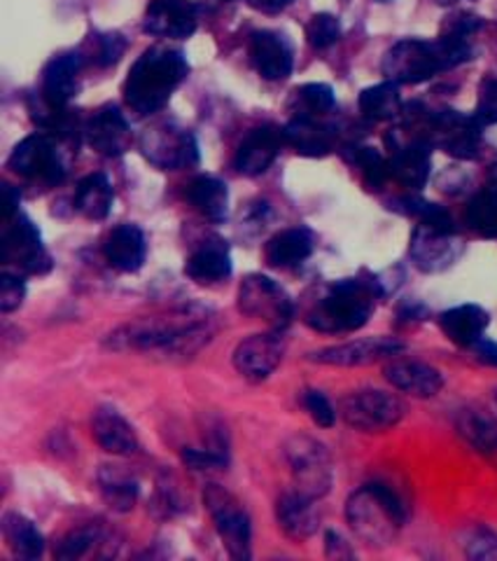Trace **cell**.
I'll return each instance as SVG.
<instances>
[{
  "label": "cell",
  "mask_w": 497,
  "mask_h": 561,
  "mask_svg": "<svg viewBox=\"0 0 497 561\" xmlns=\"http://www.w3.org/2000/svg\"><path fill=\"white\" fill-rule=\"evenodd\" d=\"M86 144L105 157H119L131 148V127L115 105H103L84 127Z\"/></svg>",
  "instance_id": "obj_17"
},
{
  "label": "cell",
  "mask_w": 497,
  "mask_h": 561,
  "mask_svg": "<svg viewBox=\"0 0 497 561\" xmlns=\"http://www.w3.org/2000/svg\"><path fill=\"white\" fill-rule=\"evenodd\" d=\"M204 505L216 524L227 552L234 559H251L253 526L241 501L220 484H208L204 489Z\"/></svg>",
  "instance_id": "obj_7"
},
{
  "label": "cell",
  "mask_w": 497,
  "mask_h": 561,
  "mask_svg": "<svg viewBox=\"0 0 497 561\" xmlns=\"http://www.w3.org/2000/svg\"><path fill=\"white\" fill-rule=\"evenodd\" d=\"M115 192L111 181L103 173H92L78 185L76 208L89 220H105L111 216Z\"/></svg>",
  "instance_id": "obj_34"
},
{
  "label": "cell",
  "mask_w": 497,
  "mask_h": 561,
  "mask_svg": "<svg viewBox=\"0 0 497 561\" xmlns=\"http://www.w3.org/2000/svg\"><path fill=\"white\" fill-rule=\"evenodd\" d=\"M458 433L482 454L490 463L497 466V424L488 416L465 410L458 416Z\"/></svg>",
  "instance_id": "obj_35"
},
{
  "label": "cell",
  "mask_w": 497,
  "mask_h": 561,
  "mask_svg": "<svg viewBox=\"0 0 497 561\" xmlns=\"http://www.w3.org/2000/svg\"><path fill=\"white\" fill-rule=\"evenodd\" d=\"M482 122L458 111H439L428 119V140L458 160H474L482 148Z\"/></svg>",
  "instance_id": "obj_11"
},
{
  "label": "cell",
  "mask_w": 497,
  "mask_h": 561,
  "mask_svg": "<svg viewBox=\"0 0 497 561\" xmlns=\"http://www.w3.org/2000/svg\"><path fill=\"white\" fill-rule=\"evenodd\" d=\"M276 522L288 538H311L317 531V526H321V515L315 511V499L301 494L297 489L286 491L276 503Z\"/></svg>",
  "instance_id": "obj_21"
},
{
  "label": "cell",
  "mask_w": 497,
  "mask_h": 561,
  "mask_svg": "<svg viewBox=\"0 0 497 561\" xmlns=\"http://www.w3.org/2000/svg\"><path fill=\"white\" fill-rule=\"evenodd\" d=\"M99 540V529H92V526H80V529L68 531L55 548L57 559H80L89 550L96 546Z\"/></svg>",
  "instance_id": "obj_41"
},
{
  "label": "cell",
  "mask_w": 497,
  "mask_h": 561,
  "mask_svg": "<svg viewBox=\"0 0 497 561\" xmlns=\"http://www.w3.org/2000/svg\"><path fill=\"white\" fill-rule=\"evenodd\" d=\"M101 496L115 513H129L138 501V482L129 470L122 466H103L99 470Z\"/></svg>",
  "instance_id": "obj_32"
},
{
  "label": "cell",
  "mask_w": 497,
  "mask_h": 561,
  "mask_svg": "<svg viewBox=\"0 0 497 561\" xmlns=\"http://www.w3.org/2000/svg\"><path fill=\"white\" fill-rule=\"evenodd\" d=\"M465 552L470 559H495L497 561V536L484 526H476L465 538Z\"/></svg>",
  "instance_id": "obj_45"
},
{
  "label": "cell",
  "mask_w": 497,
  "mask_h": 561,
  "mask_svg": "<svg viewBox=\"0 0 497 561\" xmlns=\"http://www.w3.org/2000/svg\"><path fill=\"white\" fill-rule=\"evenodd\" d=\"M465 220L484 239H497V190L486 187L465 208Z\"/></svg>",
  "instance_id": "obj_37"
},
{
  "label": "cell",
  "mask_w": 497,
  "mask_h": 561,
  "mask_svg": "<svg viewBox=\"0 0 497 561\" xmlns=\"http://www.w3.org/2000/svg\"><path fill=\"white\" fill-rule=\"evenodd\" d=\"M348 160H350L355 167H358V169H362L365 181H367L369 187L379 190V187L390 179V167H388V162L381 157V152L374 150V148L355 146V148H350Z\"/></svg>",
  "instance_id": "obj_40"
},
{
  "label": "cell",
  "mask_w": 497,
  "mask_h": 561,
  "mask_svg": "<svg viewBox=\"0 0 497 561\" xmlns=\"http://www.w3.org/2000/svg\"><path fill=\"white\" fill-rule=\"evenodd\" d=\"M251 57L264 80H286L292 73V49L282 35L257 31L251 41Z\"/></svg>",
  "instance_id": "obj_22"
},
{
  "label": "cell",
  "mask_w": 497,
  "mask_h": 561,
  "mask_svg": "<svg viewBox=\"0 0 497 561\" xmlns=\"http://www.w3.org/2000/svg\"><path fill=\"white\" fill-rule=\"evenodd\" d=\"M183 461L187 468L208 472V470H222L227 466V454H220L216 449H185L183 451Z\"/></svg>",
  "instance_id": "obj_47"
},
{
  "label": "cell",
  "mask_w": 497,
  "mask_h": 561,
  "mask_svg": "<svg viewBox=\"0 0 497 561\" xmlns=\"http://www.w3.org/2000/svg\"><path fill=\"white\" fill-rule=\"evenodd\" d=\"M474 351H476L478 360H484L488 365H497V344L495 342L482 337V340L474 344Z\"/></svg>",
  "instance_id": "obj_51"
},
{
  "label": "cell",
  "mask_w": 497,
  "mask_h": 561,
  "mask_svg": "<svg viewBox=\"0 0 497 561\" xmlns=\"http://www.w3.org/2000/svg\"><path fill=\"white\" fill-rule=\"evenodd\" d=\"M360 111L374 122L395 119L402 113V96L397 82H381L360 94Z\"/></svg>",
  "instance_id": "obj_36"
},
{
  "label": "cell",
  "mask_w": 497,
  "mask_h": 561,
  "mask_svg": "<svg viewBox=\"0 0 497 561\" xmlns=\"http://www.w3.org/2000/svg\"><path fill=\"white\" fill-rule=\"evenodd\" d=\"M185 197L208 220L220 222L227 218L229 190L216 175H199V179H194L185 190Z\"/></svg>",
  "instance_id": "obj_31"
},
{
  "label": "cell",
  "mask_w": 497,
  "mask_h": 561,
  "mask_svg": "<svg viewBox=\"0 0 497 561\" xmlns=\"http://www.w3.org/2000/svg\"><path fill=\"white\" fill-rule=\"evenodd\" d=\"M218 332V316L208 307L189 305L169 313L143 316L115 328L105 346L122 354H146L162 360L197 356Z\"/></svg>",
  "instance_id": "obj_1"
},
{
  "label": "cell",
  "mask_w": 497,
  "mask_h": 561,
  "mask_svg": "<svg viewBox=\"0 0 497 561\" xmlns=\"http://www.w3.org/2000/svg\"><path fill=\"white\" fill-rule=\"evenodd\" d=\"M472 57L470 38L441 35L439 41H402L388 49L383 59V73L390 82L418 84L435 78L441 70H449Z\"/></svg>",
  "instance_id": "obj_3"
},
{
  "label": "cell",
  "mask_w": 497,
  "mask_h": 561,
  "mask_svg": "<svg viewBox=\"0 0 497 561\" xmlns=\"http://www.w3.org/2000/svg\"><path fill=\"white\" fill-rule=\"evenodd\" d=\"M307 38L315 49H327L342 38V24L334 14H315L307 26Z\"/></svg>",
  "instance_id": "obj_42"
},
{
  "label": "cell",
  "mask_w": 497,
  "mask_h": 561,
  "mask_svg": "<svg viewBox=\"0 0 497 561\" xmlns=\"http://www.w3.org/2000/svg\"><path fill=\"white\" fill-rule=\"evenodd\" d=\"M239 309L271 330H286L294 316L290 295L274 278L251 274L239 288Z\"/></svg>",
  "instance_id": "obj_9"
},
{
  "label": "cell",
  "mask_w": 497,
  "mask_h": 561,
  "mask_svg": "<svg viewBox=\"0 0 497 561\" xmlns=\"http://www.w3.org/2000/svg\"><path fill=\"white\" fill-rule=\"evenodd\" d=\"M294 99L299 105L297 115H304V117L327 115L334 111V105H336L334 90L330 84H323V82H311V84L299 87V90L294 92Z\"/></svg>",
  "instance_id": "obj_38"
},
{
  "label": "cell",
  "mask_w": 497,
  "mask_h": 561,
  "mask_svg": "<svg viewBox=\"0 0 497 561\" xmlns=\"http://www.w3.org/2000/svg\"><path fill=\"white\" fill-rule=\"evenodd\" d=\"M185 274L204 286L220 284V280L229 278V274H232V255H229L227 241L222 239L204 241L199 249L189 255Z\"/></svg>",
  "instance_id": "obj_27"
},
{
  "label": "cell",
  "mask_w": 497,
  "mask_h": 561,
  "mask_svg": "<svg viewBox=\"0 0 497 561\" xmlns=\"http://www.w3.org/2000/svg\"><path fill=\"white\" fill-rule=\"evenodd\" d=\"M282 456L290 466L294 489L311 499H323L332 489V456L323 443L309 435H290L282 445Z\"/></svg>",
  "instance_id": "obj_6"
},
{
  "label": "cell",
  "mask_w": 497,
  "mask_h": 561,
  "mask_svg": "<svg viewBox=\"0 0 497 561\" xmlns=\"http://www.w3.org/2000/svg\"><path fill=\"white\" fill-rule=\"evenodd\" d=\"M493 175H495V181H497V162H495V167H493Z\"/></svg>",
  "instance_id": "obj_54"
},
{
  "label": "cell",
  "mask_w": 497,
  "mask_h": 561,
  "mask_svg": "<svg viewBox=\"0 0 497 561\" xmlns=\"http://www.w3.org/2000/svg\"><path fill=\"white\" fill-rule=\"evenodd\" d=\"M140 148H143V154L154 167L164 171L187 169L199 162L197 140H194L189 131L173 125L148 129L143 138H140Z\"/></svg>",
  "instance_id": "obj_13"
},
{
  "label": "cell",
  "mask_w": 497,
  "mask_h": 561,
  "mask_svg": "<svg viewBox=\"0 0 497 561\" xmlns=\"http://www.w3.org/2000/svg\"><path fill=\"white\" fill-rule=\"evenodd\" d=\"M282 144H286L282 129H276L271 125L255 127L241 140V146L234 157V167L239 169V173L255 179V175H262L276 162Z\"/></svg>",
  "instance_id": "obj_18"
},
{
  "label": "cell",
  "mask_w": 497,
  "mask_h": 561,
  "mask_svg": "<svg viewBox=\"0 0 497 561\" xmlns=\"http://www.w3.org/2000/svg\"><path fill=\"white\" fill-rule=\"evenodd\" d=\"M406 414L404 402L379 389L352 391L342 400V416L346 424L362 433H383L395 428Z\"/></svg>",
  "instance_id": "obj_8"
},
{
  "label": "cell",
  "mask_w": 497,
  "mask_h": 561,
  "mask_svg": "<svg viewBox=\"0 0 497 561\" xmlns=\"http://www.w3.org/2000/svg\"><path fill=\"white\" fill-rule=\"evenodd\" d=\"M482 28V20L478 16H472V14H455L451 16V20L447 22V26H443L441 35H455V38H470V35L474 31Z\"/></svg>",
  "instance_id": "obj_49"
},
{
  "label": "cell",
  "mask_w": 497,
  "mask_h": 561,
  "mask_svg": "<svg viewBox=\"0 0 497 561\" xmlns=\"http://www.w3.org/2000/svg\"><path fill=\"white\" fill-rule=\"evenodd\" d=\"M301 405L311 414V419L315 421L321 428H332L336 421V410L332 408V402L327 400L325 393L321 391H304L301 396Z\"/></svg>",
  "instance_id": "obj_44"
},
{
  "label": "cell",
  "mask_w": 497,
  "mask_h": 561,
  "mask_svg": "<svg viewBox=\"0 0 497 561\" xmlns=\"http://www.w3.org/2000/svg\"><path fill=\"white\" fill-rule=\"evenodd\" d=\"M3 232V260L8 265L20 267L24 274H47L51 270V257L47 255L38 227L26 216L16 214L8 220Z\"/></svg>",
  "instance_id": "obj_12"
},
{
  "label": "cell",
  "mask_w": 497,
  "mask_h": 561,
  "mask_svg": "<svg viewBox=\"0 0 497 561\" xmlns=\"http://www.w3.org/2000/svg\"><path fill=\"white\" fill-rule=\"evenodd\" d=\"M460 253L455 234L432 230L428 225H418L412 237V257L423 272H441L453 265Z\"/></svg>",
  "instance_id": "obj_19"
},
{
  "label": "cell",
  "mask_w": 497,
  "mask_h": 561,
  "mask_svg": "<svg viewBox=\"0 0 497 561\" xmlns=\"http://www.w3.org/2000/svg\"><path fill=\"white\" fill-rule=\"evenodd\" d=\"M385 379L395 386L397 391L409 393L416 398H435L441 386L443 377L432 365H425L418 360H393L385 365Z\"/></svg>",
  "instance_id": "obj_25"
},
{
  "label": "cell",
  "mask_w": 497,
  "mask_h": 561,
  "mask_svg": "<svg viewBox=\"0 0 497 561\" xmlns=\"http://www.w3.org/2000/svg\"><path fill=\"white\" fill-rule=\"evenodd\" d=\"M282 354H286V344H282L278 330L264 332V335H253L236 346L234 367L243 379L259 383L276 373Z\"/></svg>",
  "instance_id": "obj_14"
},
{
  "label": "cell",
  "mask_w": 497,
  "mask_h": 561,
  "mask_svg": "<svg viewBox=\"0 0 497 561\" xmlns=\"http://www.w3.org/2000/svg\"><path fill=\"white\" fill-rule=\"evenodd\" d=\"M346 519L355 536L369 546L385 548L406 522V505L393 486L369 482L348 499Z\"/></svg>",
  "instance_id": "obj_5"
},
{
  "label": "cell",
  "mask_w": 497,
  "mask_h": 561,
  "mask_svg": "<svg viewBox=\"0 0 497 561\" xmlns=\"http://www.w3.org/2000/svg\"><path fill=\"white\" fill-rule=\"evenodd\" d=\"M490 316L486 309L478 305H460L449 311L441 313L439 325L453 344L458 346H474L478 340L484 337L488 328Z\"/></svg>",
  "instance_id": "obj_28"
},
{
  "label": "cell",
  "mask_w": 497,
  "mask_h": 561,
  "mask_svg": "<svg viewBox=\"0 0 497 561\" xmlns=\"http://www.w3.org/2000/svg\"><path fill=\"white\" fill-rule=\"evenodd\" d=\"M199 14L197 5L189 0H154L146 12L143 28L157 38L185 41L197 31Z\"/></svg>",
  "instance_id": "obj_15"
},
{
  "label": "cell",
  "mask_w": 497,
  "mask_h": 561,
  "mask_svg": "<svg viewBox=\"0 0 497 561\" xmlns=\"http://www.w3.org/2000/svg\"><path fill=\"white\" fill-rule=\"evenodd\" d=\"M103 253H105V260L111 262V267H115L117 272H124V274L138 272L143 267L146 253H148L146 234L136 225H119L108 234V239H105Z\"/></svg>",
  "instance_id": "obj_24"
},
{
  "label": "cell",
  "mask_w": 497,
  "mask_h": 561,
  "mask_svg": "<svg viewBox=\"0 0 497 561\" xmlns=\"http://www.w3.org/2000/svg\"><path fill=\"white\" fill-rule=\"evenodd\" d=\"M124 49H127V43H124L119 33H101L94 38L92 55L99 66H113L122 59Z\"/></svg>",
  "instance_id": "obj_43"
},
{
  "label": "cell",
  "mask_w": 497,
  "mask_h": 561,
  "mask_svg": "<svg viewBox=\"0 0 497 561\" xmlns=\"http://www.w3.org/2000/svg\"><path fill=\"white\" fill-rule=\"evenodd\" d=\"M439 3H455V0H439Z\"/></svg>",
  "instance_id": "obj_55"
},
{
  "label": "cell",
  "mask_w": 497,
  "mask_h": 561,
  "mask_svg": "<svg viewBox=\"0 0 497 561\" xmlns=\"http://www.w3.org/2000/svg\"><path fill=\"white\" fill-rule=\"evenodd\" d=\"M381 284L379 278H344L332 284L321 300L307 313V325H311L317 332H355L360 330L371 311H374L377 297H381Z\"/></svg>",
  "instance_id": "obj_4"
},
{
  "label": "cell",
  "mask_w": 497,
  "mask_h": 561,
  "mask_svg": "<svg viewBox=\"0 0 497 561\" xmlns=\"http://www.w3.org/2000/svg\"><path fill=\"white\" fill-rule=\"evenodd\" d=\"M24 297H26V284L20 274L5 272L0 276V309H3V313L20 309Z\"/></svg>",
  "instance_id": "obj_46"
},
{
  "label": "cell",
  "mask_w": 497,
  "mask_h": 561,
  "mask_svg": "<svg viewBox=\"0 0 497 561\" xmlns=\"http://www.w3.org/2000/svg\"><path fill=\"white\" fill-rule=\"evenodd\" d=\"M327 554L330 557H336V559H342V557H352V552H350V548H348V542L339 536V534H336V531H330L327 534Z\"/></svg>",
  "instance_id": "obj_50"
},
{
  "label": "cell",
  "mask_w": 497,
  "mask_h": 561,
  "mask_svg": "<svg viewBox=\"0 0 497 561\" xmlns=\"http://www.w3.org/2000/svg\"><path fill=\"white\" fill-rule=\"evenodd\" d=\"M96 443L115 456H131L138 451V435L131 424L115 408H99L92 419Z\"/></svg>",
  "instance_id": "obj_26"
},
{
  "label": "cell",
  "mask_w": 497,
  "mask_h": 561,
  "mask_svg": "<svg viewBox=\"0 0 497 561\" xmlns=\"http://www.w3.org/2000/svg\"><path fill=\"white\" fill-rule=\"evenodd\" d=\"M397 204H402L404 214L416 216L420 220V225H428V227H432V230H439V232L455 234V222L447 208H441V206L430 204L425 199H418V197H404Z\"/></svg>",
  "instance_id": "obj_39"
},
{
  "label": "cell",
  "mask_w": 497,
  "mask_h": 561,
  "mask_svg": "<svg viewBox=\"0 0 497 561\" xmlns=\"http://www.w3.org/2000/svg\"><path fill=\"white\" fill-rule=\"evenodd\" d=\"M474 117L482 122V125H497V80H488L482 87Z\"/></svg>",
  "instance_id": "obj_48"
},
{
  "label": "cell",
  "mask_w": 497,
  "mask_h": 561,
  "mask_svg": "<svg viewBox=\"0 0 497 561\" xmlns=\"http://www.w3.org/2000/svg\"><path fill=\"white\" fill-rule=\"evenodd\" d=\"M10 169L22 179L38 181L43 185H57L63 181V162L55 138L49 134H33L16 146L8 160Z\"/></svg>",
  "instance_id": "obj_10"
},
{
  "label": "cell",
  "mask_w": 497,
  "mask_h": 561,
  "mask_svg": "<svg viewBox=\"0 0 497 561\" xmlns=\"http://www.w3.org/2000/svg\"><path fill=\"white\" fill-rule=\"evenodd\" d=\"M313 253V234L304 227H292V230L278 232L266 243V262L278 270L299 267L301 262L309 260Z\"/></svg>",
  "instance_id": "obj_29"
},
{
  "label": "cell",
  "mask_w": 497,
  "mask_h": 561,
  "mask_svg": "<svg viewBox=\"0 0 497 561\" xmlns=\"http://www.w3.org/2000/svg\"><path fill=\"white\" fill-rule=\"evenodd\" d=\"M390 175L404 187L420 190L430 179L432 169V144L428 138L409 140L406 146H397L390 157Z\"/></svg>",
  "instance_id": "obj_20"
},
{
  "label": "cell",
  "mask_w": 497,
  "mask_h": 561,
  "mask_svg": "<svg viewBox=\"0 0 497 561\" xmlns=\"http://www.w3.org/2000/svg\"><path fill=\"white\" fill-rule=\"evenodd\" d=\"M3 197H5V218L10 220V218H14L16 216V206H20V202H22V195H20V190H14L12 185H3Z\"/></svg>",
  "instance_id": "obj_53"
},
{
  "label": "cell",
  "mask_w": 497,
  "mask_h": 561,
  "mask_svg": "<svg viewBox=\"0 0 497 561\" xmlns=\"http://www.w3.org/2000/svg\"><path fill=\"white\" fill-rule=\"evenodd\" d=\"M84 57L80 51H63V55L51 59L43 70V90L41 94L57 103L68 105L80 90V73H82Z\"/></svg>",
  "instance_id": "obj_23"
},
{
  "label": "cell",
  "mask_w": 497,
  "mask_h": 561,
  "mask_svg": "<svg viewBox=\"0 0 497 561\" xmlns=\"http://www.w3.org/2000/svg\"><path fill=\"white\" fill-rule=\"evenodd\" d=\"M404 346L397 340L390 337H367V340H355L339 346H327L321 351H313L309 354V360L317 365H336V367H360L377 363L381 358L400 354Z\"/></svg>",
  "instance_id": "obj_16"
},
{
  "label": "cell",
  "mask_w": 497,
  "mask_h": 561,
  "mask_svg": "<svg viewBox=\"0 0 497 561\" xmlns=\"http://www.w3.org/2000/svg\"><path fill=\"white\" fill-rule=\"evenodd\" d=\"M187 76L189 64L181 49L152 47L146 49L134 64L124 94H127L131 111L138 115H152L164 108L171 94Z\"/></svg>",
  "instance_id": "obj_2"
},
{
  "label": "cell",
  "mask_w": 497,
  "mask_h": 561,
  "mask_svg": "<svg viewBox=\"0 0 497 561\" xmlns=\"http://www.w3.org/2000/svg\"><path fill=\"white\" fill-rule=\"evenodd\" d=\"M290 3L292 0H247V5L264 14H276L280 10H286Z\"/></svg>",
  "instance_id": "obj_52"
},
{
  "label": "cell",
  "mask_w": 497,
  "mask_h": 561,
  "mask_svg": "<svg viewBox=\"0 0 497 561\" xmlns=\"http://www.w3.org/2000/svg\"><path fill=\"white\" fill-rule=\"evenodd\" d=\"M3 536L8 548L20 557V559H38L45 552V538L41 534L38 526H35L28 517L22 513H8L3 517Z\"/></svg>",
  "instance_id": "obj_33"
},
{
  "label": "cell",
  "mask_w": 497,
  "mask_h": 561,
  "mask_svg": "<svg viewBox=\"0 0 497 561\" xmlns=\"http://www.w3.org/2000/svg\"><path fill=\"white\" fill-rule=\"evenodd\" d=\"M282 136H286L288 146L304 157H325L334 144V134L330 127L317 125L313 117L304 115L290 119L286 129H282Z\"/></svg>",
  "instance_id": "obj_30"
}]
</instances>
